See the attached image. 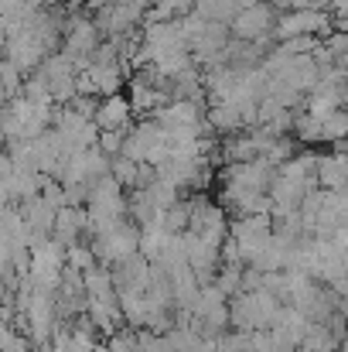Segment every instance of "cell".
I'll list each match as a JSON object with an SVG mask.
<instances>
[{
	"mask_svg": "<svg viewBox=\"0 0 348 352\" xmlns=\"http://www.w3.org/2000/svg\"><path fill=\"white\" fill-rule=\"evenodd\" d=\"M318 185L325 192H348V154L332 151L318 161Z\"/></svg>",
	"mask_w": 348,
	"mask_h": 352,
	"instance_id": "4",
	"label": "cell"
},
{
	"mask_svg": "<svg viewBox=\"0 0 348 352\" xmlns=\"http://www.w3.org/2000/svg\"><path fill=\"white\" fill-rule=\"evenodd\" d=\"M137 175H140V164H137V161H130V157H123V154L113 157V178L123 188L133 192V188H137Z\"/></svg>",
	"mask_w": 348,
	"mask_h": 352,
	"instance_id": "8",
	"label": "cell"
},
{
	"mask_svg": "<svg viewBox=\"0 0 348 352\" xmlns=\"http://www.w3.org/2000/svg\"><path fill=\"white\" fill-rule=\"evenodd\" d=\"M82 233H89V212L79 206H65L55 219V239L65 246H76L82 243Z\"/></svg>",
	"mask_w": 348,
	"mask_h": 352,
	"instance_id": "5",
	"label": "cell"
},
{
	"mask_svg": "<svg viewBox=\"0 0 348 352\" xmlns=\"http://www.w3.org/2000/svg\"><path fill=\"white\" fill-rule=\"evenodd\" d=\"M348 140V110H335L321 117V144H345Z\"/></svg>",
	"mask_w": 348,
	"mask_h": 352,
	"instance_id": "7",
	"label": "cell"
},
{
	"mask_svg": "<svg viewBox=\"0 0 348 352\" xmlns=\"http://www.w3.org/2000/svg\"><path fill=\"white\" fill-rule=\"evenodd\" d=\"M195 10L205 17V21H216V24H232L242 10L239 0H195Z\"/></svg>",
	"mask_w": 348,
	"mask_h": 352,
	"instance_id": "6",
	"label": "cell"
},
{
	"mask_svg": "<svg viewBox=\"0 0 348 352\" xmlns=\"http://www.w3.org/2000/svg\"><path fill=\"white\" fill-rule=\"evenodd\" d=\"M96 126H100V133H110V130H130V126H133V103H130V96L116 93V96H110V100H100Z\"/></svg>",
	"mask_w": 348,
	"mask_h": 352,
	"instance_id": "3",
	"label": "cell"
},
{
	"mask_svg": "<svg viewBox=\"0 0 348 352\" xmlns=\"http://www.w3.org/2000/svg\"><path fill=\"white\" fill-rule=\"evenodd\" d=\"M273 216H246V219H232L229 239L239 246V256L242 263L249 267V260L273 239Z\"/></svg>",
	"mask_w": 348,
	"mask_h": 352,
	"instance_id": "1",
	"label": "cell"
},
{
	"mask_svg": "<svg viewBox=\"0 0 348 352\" xmlns=\"http://www.w3.org/2000/svg\"><path fill=\"white\" fill-rule=\"evenodd\" d=\"M342 352H348V342H345V346H342Z\"/></svg>",
	"mask_w": 348,
	"mask_h": 352,
	"instance_id": "9",
	"label": "cell"
},
{
	"mask_svg": "<svg viewBox=\"0 0 348 352\" xmlns=\"http://www.w3.org/2000/svg\"><path fill=\"white\" fill-rule=\"evenodd\" d=\"M273 28H277V10H273L270 3L242 7L239 17L229 24L232 38H239V41H263V38H273Z\"/></svg>",
	"mask_w": 348,
	"mask_h": 352,
	"instance_id": "2",
	"label": "cell"
}]
</instances>
